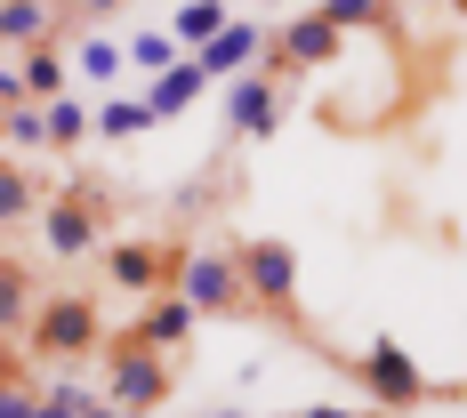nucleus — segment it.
I'll list each match as a JSON object with an SVG mask.
<instances>
[{"instance_id":"nucleus-10","label":"nucleus","mask_w":467,"mask_h":418,"mask_svg":"<svg viewBox=\"0 0 467 418\" xmlns=\"http://www.w3.org/2000/svg\"><path fill=\"white\" fill-rule=\"evenodd\" d=\"M193 322H202V314H193V306L178 298V290H153V298H145V314L130 322V338H145V346H161V354H186Z\"/></svg>"},{"instance_id":"nucleus-1","label":"nucleus","mask_w":467,"mask_h":418,"mask_svg":"<svg viewBox=\"0 0 467 418\" xmlns=\"http://www.w3.org/2000/svg\"><path fill=\"white\" fill-rule=\"evenodd\" d=\"M234 266H242V298L258 322H275L290 346H315V322L298 314V250L290 241L250 233V241H234Z\"/></svg>"},{"instance_id":"nucleus-14","label":"nucleus","mask_w":467,"mask_h":418,"mask_svg":"<svg viewBox=\"0 0 467 418\" xmlns=\"http://www.w3.org/2000/svg\"><path fill=\"white\" fill-rule=\"evenodd\" d=\"M202 89H210V81H202V65H186V56H178V65H161V73H153V97H138V105L153 113V129H161V121H178Z\"/></svg>"},{"instance_id":"nucleus-29","label":"nucleus","mask_w":467,"mask_h":418,"mask_svg":"<svg viewBox=\"0 0 467 418\" xmlns=\"http://www.w3.org/2000/svg\"><path fill=\"white\" fill-rule=\"evenodd\" d=\"M121 418H153V411H121Z\"/></svg>"},{"instance_id":"nucleus-13","label":"nucleus","mask_w":467,"mask_h":418,"mask_svg":"<svg viewBox=\"0 0 467 418\" xmlns=\"http://www.w3.org/2000/svg\"><path fill=\"white\" fill-rule=\"evenodd\" d=\"M41 193H48V186L16 161V153H0V233L33 226V218H41Z\"/></svg>"},{"instance_id":"nucleus-17","label":"nucleus","mask_w":467,"mask_h":418,"mask_svg":"<svg viewBox=\"0 0 467 418\" xmlns=\"http://www.w3.org/2000/svg\"><path fill=\"white\" fill-rule=\"evenodd\" d=\"M338 33H395V0H323Z\"/></svg>"},{"instance_id":"nucleus-11","label":"nucleus","mask_w":467,"mask_h":418,"mask_svg":"<svg viewBox=\"0 0 467 418\" xmlns=\"http://www.w3.org/2000/svg\"><path fill=\"white\" fill-rule=\"evenodd\" d=\"M65 25V0H0V48H41Z\"/></svg>"},{"instance_id":"nucleus-19","label":"nucleus","mask_w":467,"mask_h":418,"mask_svg":"<svg viewBox=\"0 0 467 418\" xmlns=\"http://www.w3.org/2000/svg\"><path fill=\"white\" fill-rule=\"evenodd\" d=\"M226 25V0H186L178 8V25H170V41H186V48H202L210 33Z\"/></svg>"},{"instance_id":"nucleus-21","label":"nucleus","mask_w":467,"mask_h":418,"mask_svg":"<svg viewBox=\"0 0 467 418\" xmlns=\"http://www.w3.org/2000/svg\"><path fill=\"white\" fill-rule=\"evenodd\" d=\"M121 65L161 73V65H178V41H170V33H138V41H121Z\"/></svg>"},{"instance_id":"nucleus-7","label":"nucleus","mask_w":467,"mask_h":418,"mask_svg":"<svg viewBox=\"0 0 467 418\" xmlns=\"http://www.w3.org/2000/svg\"><path fill=\"white\" fill-rule=\"evenodd\" d=\"M338 371L355 378L371 403H387V411H420L427 394H435V386H427V371L403 354V346H395V338H371V346H363L355 362H338Z\"/></svg>"},{"instance_id":"nucleus-18","label":"nucleus","mask_w":467,"mask_h":418,"mask_svg":"<svg viewBox=\"0 0 467 418\" xmlns=\"http://www.w3.org/2000/svg\"><path fill=\"white\" fill-rule=\"evenodd\" d=\"M16 81H25V97H33V105H48V97L65 89V56H57V48H25V65H16Z\"/></svg>"},{"instance_id":"nucleus-2","label":"nucleus","mask_w":467,"mask_h":418,"mask_svg":"<svg viewBox=\"0 0 467 418\" xmlns=\"http://www.w3.org/2000/svg\"><path fill=\"white\" fill-rule=\"evenodd\" d=\"M16 338H25L33 362H89L105 346V314H97L89 290H48V298H33V314H25Z\"/></svg>"},{"instance_id":"nucleus-9","label":"nucleus","mask_w":467,"mask_h":418,"mask_svg":"<svg viewBox=\"0 0 467 418\" xmlns=\"http://www.w3.org/2000/svg\"><path fill=\"white\" fill-rule=\"evenodd\" d=\"M282 105H290V81H275L266 65L226 73V129H234V138H275V129H282Z\"/></svg>"},{"instance_id":"nucleus-20","label":"nucleus","mask_w":467,"mask_h":418,"mask_svg":"<svg viewBox=\"0 0 467 418\" xmlns=\"http://www.w3.org/2000/svg\"><path fill=\"white\" fill-rule=\"evenodd\" d=\"M89 129H97V138H113V145H121V138H138V129H153V113H145L138 97H113V105H105V113L89 121Z\"/></svg>"},{"instance_id":"nucleus-24","label":"nucleus","mask_w":467,"mask_h":418,"mask_svg":"<svg viewBox=\"0 0 467 418\" xmlns=\"http://www.w3.org/2000/svg\"><path fill=\"white\" fill-rule=\"evenodd\" d=\"M0 418H41V403H33V386H0Z\"/></svg>"},{"instance_id":"nucleus-5","label":"nucleus","mask_w":467,"mask_h":418,"mask_svg":"<svg viewBox=\"0 0 467 418\" xmlns=\"http://www.w3.org/2000/svg\"><path fill=\"white\" fill-rule=\"evenodd\" d=\"M170 362H178V354H161V346H145V338L121 330L113 354H105V386H97V394H105L113 411H161V403L178 394V371H170Z\"/></svg>"},{"instance_id":"nucleus-25","label":"nucleus","mask_w":467,"mask_h":418,"mask_svg":"<svg viewBox=\"0 0 467 418\" xmlns=\"http://www.w3.org/2000/svg\"><path fill=\"white\" fill-rule=\"evenodd\" d=\"M0 386H33V371H25V354L0 338Z\"/></svg>"},{"instance_id":"nucleus-27","label":"nucleus","mask_w":467,"mask_h":418,"mask_svg":"<svg viewBox=\"0 0 467 418\" xmlns=\"http://www.w3.org/2000/svg\"><path fill=\"white\" fill-rule=\"evenodd\" d=\"M290 418H355V411H338V403H306V411H290Z\"/></svg>"},{"instance_id":"nucleus-15","label":"nucleus","mask_w":467,"mask_h":418,"mask_svg":"<svg viewBox=\"0 0 467 418\" xmlns=\"http://www.w3.org/2000/svg\"><path fill=\"white\" fill-rule=\"evenodd\" d=\"M33 298H41V290H33V266H25V258H0V338H16V330H25Z\"/></svg>"},{"instance_id":"nucleus-28","label":"nucleus","mask_w":467,"mask_h":418,"mask_svg":"<svg viewBox=\"0 0 467 418\" xmlns=\"http://www.w3.org/2000/svg\"><path fill=\"white\" fill-rule=\"evenodd\" d=\"M193 418H242V411H193Z\"/></svg>"},{"instance_id":"nucleus-8","label":"nucleus","mask_w":467,"mask_h":418,"mask_svg":"<svg viewBox=\"0 0 467 418\" xmlns=\"http://www.w3.org/2000/svg\"><path fill=\"white\" fill-rule=\"evenodd\" d=\"M338 48H347V33L330 25L323 8H306V16H290L282 33H266V56H258V65H266L275 81H298V73H323Z\"/></svg>"},{"instance_id":"nucleus-3","label":"nucleus","mask_w":467,"mask_h":418,"mask_svg":"<svg viewBox=\"0 0 467 418\" xmlns=\"http://www.w3.org/2000/svg\"><path fill=\"white\" fill-rule=\"evenodd\" d=\"M105 218H113V193L97 186V178H65L57 193H41V241H48V258H89L97 241H105Z\"/></svg>"},{"instance_id":"nucleus-12","label":"nucleus","mask_w":467,"mask_h":418,"mask_svg":"<svg viewBox=\"0 0 467 418\" xmlns=\"http://www.w3.org/2000/svg\"><path fill=\"white\" fill-rule=\"evenodd\" d=\"M258 48H266V33H258V25H218V33H210V41H202V56H193V65H202V81H218V73H242V65H258Z\"/></svg>"},{"instance_id":"nucleus-16","label":"nucleus","mask_w":467,"mask_h":418,"mask_svg":"<svg viewBox=\"0 0 467 418\" xmlns=\"http://www.w3.org/2000/svg\"><path fill=\"white\" fill-rule=\"evenodd\" d=\"M41 121H48V153H73V145L89 138V105H81V97H65V89L41 105Z\"/></svg>"},{"instance_id":"nucleus-30","label":"nucleus","mask_w":467,"mask_h":418,"mask_svg":"<svg viewBox=\"0 0 467 418\" xmlns=\"http://www.w3.org/2000/svg\"><path fill=\"white\" fill-rule=\"evenodd\" d=\"M451 8H460V0H451Z\"/></svg>"},{"instance_id":"nucleus-4","label":"nucleus","mask_w":467,"mask_h":418,"mask_svg":"<svg viewBox=\"0 0 467 418\" xmlns=\"http://www.w3.org/2000/svg\"><path fill=\"white\" fill-rule=\"evenodd\" d=\"M170 290L186 298L202 322H242V314H250L242 266H234V241H193L186 258H178V274H170Z\"/></svg>"},{"instance_id":"nucleus-23","label":"nucleus","mask_w":467,"mask_h":418,"mask_svg":"<svg viewBox=\"0 0 467 418\" xmlns=\"http://www.w3.org/2000/svg\"><path fill=\"white\" fill-rule=\"evenodd\" d=\"M33 394H41V411H89V403H97L81 378H57V386H33Z\"/></svg>"},{"instance_id":"nucleus-22","label":"nucleus","mask_w":467,"mask_h":418,"mask_svg":"<svg viewBox=\"0 0 467 418\" xmlns=\"http://www.w3.org/2000/svg\"><path fill=\"white\" fill-rule=\"evenodd\" d=\"M73 65H81L89 81H113V73H121V41H81V48H73Z\"/></svg>"},{"instance_id":"nucleus-6","label":"nucleus","mask_w":467,"mask_h":418,"mask_svg":"<svg viewBox=\"0 0 467 418\" xmlns=\"http://www.w3.org/2000/svg\"><path fill=\"white\" fill-rule=\"evenodd\" d=\"M178 258H186V250H170V241H153V233H113V241H97V274H105V290H121V298L170 290Z\"/></svg>"},{"instance_id":"nucleus-26","label":"nucleus","mask_w":467,"mask_h":418,"mask_svg":"<svg viewBox=\"0 0 467 418\" xmlns=\"http://www.w3.org/2000/svg\"><path fill=\"white\" fill-rule=\"evenodd\" d=\"M73 8H81V16H121L130 0H73Z\"/></svg>"}]
</instances>
